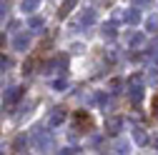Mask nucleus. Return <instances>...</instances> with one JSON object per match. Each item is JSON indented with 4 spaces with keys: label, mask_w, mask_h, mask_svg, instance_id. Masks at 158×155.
Wrapping results in <instances>:
<instances>
[{
    "label": "nucleus",
    "mask_w": 158,
    "mask_h": 155,
    "mask_svg": "<svg viewBox=\"0 0 158 155\" xmlns=\"http://www.w3.org/2000/svg\"><path fill=\"white\" fill-rule=\"evenodd\" d=\"M33 145H35V150H45V148H50V145H53V135H50V133H43V130H38L35 138H33Z\"/></svg>",
    "instance_id": "nucleus-2"
},
{
    "label": "nucleus",
    "mask_w": 158,
    "mask_h": 155,
    "mask_svg": "<svg viewBox=\"0 0 158 155\" xmlns=\"http://www.w3.org/2000/svg\"><path fill=\"white\" fill-rule=\"evenodd\" d=\"M133 138H135L138 145H146V143H148V135L143 133V128H135V130H133Z\"/></svg>",
    "instance_id": "nucleus-13"
},
{
    "label": "nucleus",
    "mask_w": 158,
    "mask_h": 155,
    "mask_svg": "<svg viewBox=\"0 0 158 155\" xmlns=\"http://www.w3.org/2000/svg\"><path fill=\"white\" fill-rule=\"evenodd\" d=\"M0 65H3V68H10V60H8V58L3 55V58H0Z\"/></svg>",
    "instance_id": "nucleus-22"
},
{
    "label": "nucleus",
    "mask_w": 158,
    "mask_h": 155,
    "mask_svg": "<svg viewBox=\"0 0 158 155\" xmlns=\"http://www.w3.org/2000/svg\"><path fill=\"white\" fill-rule=\"evenodd\" d=\"M75 3H78V0H63V5H60V10H58V15H60V18H65V15L75 8Z\"/></svg>",
    "instance_id": "nucleus-11"
},
{
    "label": "nucleus",
    "mask_w": 158,
    "mask_h": 155,
    "mask_svg": "<svg viewBox=\"0 0 158 155\" xmlns=\"http://www.w3.org/2000/svg\"><path fill=\"white\" fill-rule=\"evenodd\" d=\"M38 3H40V0H23V10L25 13H33L38 8Z\"/></svg>",
    "instance_id": "nucleus-16"
},
{
    "label": "nucleus",
    "mask_w": 158,
    "mask_h": 155,
    "mask_svg": "<svg viewBox=\"0 0 158 155\" xmlns=\"http://www.w3.org/2000/svg\"><path fill=\"white\" fill-rule=\"evenodd\" d=\"M23 98V88L20 85H13V88H8V93H5V105H13V103H18Z\"/></svg>",
    "instance_id": "nucleus-4"
},
{
    "label": "nucleus",
    "mask_w": 158,
    "mask_h": 155,
    "mask_svg": "<svg viewBox=\"0 0 158 155\" xmlns=\"http://www.w3.org/2000/svg\"><path fill=\"white\" fill-rule=\"evenodd\" d=\"M135 5H146V8H151V0H133Z\"/></svg>",
    "instance_id": "nucleus-21"
},
{
    "label": "nucleus",
    "mask_w": 158,
    "mask_h": 155,
    "mask_svg": "<svg viewBox=\"0 0 158 155\" xmlns=\"http://www.w3.org/2000/svg\"><path fill=\"white\" fill-rule=\"evenodd\" d=\"M23 145H25V135H20V138L15 140V145H13V148H15V153H23Z\"/></svg>",
    "instance_id": "nucleus-18"
},
{
    "label": "nucleus",
    "mask_w": 158,
    "mask_h": 155,
    "mask_svg": "<svg viewBox=\"0 0 158 155\" xmlns=\"http://www.w3.org/2000/svg\"><path fill=\"white\" fill-rule=\"evenodd\" d=\"M156 148H158V140H156Z\"/></svg>",
    "instance_id": "nucleus-25"
},
{
    "label": "nucleus",
    "mask_w": 158,
    "mask_h": 155,
    "mask_svg": "<svg viewBox=\"0 0 158 155\" xmlns=\"http://www.w3.org/2000/svg\"><path fill=\"white\" fill-rule=\"evenodd\" d=\"M13 45H15V50H28V45H30V35H25V33L15 35V38H13Z\"/></svg>",
    "instance_id": "nucleus-8"
},
{
    "label": "nucleus",
    "mask_w": 158,
    "mask_h": 155,
    "mask_svg": "<svg viewBox=\"0 0 158 155\" xmlns=\"http://www.w3.org/2000/svg\"><path fill=\"white\" fill-rule=\"evenodd\" d=\"M115 20H126V23H131V25H138V23H141V13H138V10L115 13Z\"/></svg>",
    "instance_id": "nucleus-3"
},
{
    "label": "nucleus",
    "mask_w": 158,
    "mask_h": 155,
    "mask_svg": "<svg viewBox=\"0 0 158 155\" xmlns=\"http://www.w3.org/2000/svg\"><path fill=\"white\" fill-rule=\"evenodd\" d=\"M101 35H103V40H113V38L118 35V30H115V23H108V25H103Z\"/></svg>",
    "instance_id": "nucleus-9"
},
{
    "label": "nucleus",
    "mask_w": 158,
    "mask_h": 155,
    "mask_svg": "<svg viewBox=\"0 0 158 155\" xmlns=\"http://www.w3.org/2000/svg\"><path fill=\"white\" fill-rule=\"evenodd\" d=\"M143 43H146V35H143V33H135V35L131 38V45H133V48H141Z\"/></svg>",
    "instance_id": "nucleus-15"
},
{
    "label": "nucleus",
    "mask_w": 158,
    "mask_h": 155,
    "mask_svg": "<svg viewBox=\"0 0 158 155\" xmlns=\"http://www.w3.org/2000/svg\"><path fill=\"white\" fill-rule=\"evenodd\" d=\"M65 65H68V63H65V58H55V60H50V63H45V65H43V73H48V75H50V73L63 70Z\"/></svg>",
    "instance_id": "nucleus-5"
},
{
    "label": "nucleus",
    "mask_w": 158,
    "mask_h": 155,
    "mask_svg": "<svg viewBox=\"0 0 158 155\" xmlns=\"http://www.w3.org/2000/svg\"><path fill=\"white\" fill-rule=\"evenodd\" d=\"M146 30L148 33H156L158 30V15H151L148 20H146Z\"/></svg>",
    "instance_id": "nucleus-14"
},
{
    "label": "nucleus",
    "mask_w": 158,
    "mask_h": 155,
    "mask_svg": "<svg viewBox=\"0 0 158 155\" xmlns=\"http://www.w3.org/2000/svg\"><path fill=\"white\" fill-rule=\"evenodd\" d=\"M153 115H156V118H158V98L153 100Z\"/></svg>",
    "instance_id": "nucleus-23"
},
{
    "label": "nucleus",
    "mask_w": 158,
    "mask_h": 155,
    "mask_svg": "<svg viewBox=\"0 0 158 155\" xmlns=\"http://www.w3.org/2000/svg\"><path fill=\"white\" fill-rule=\"evenodd\" d=\"M28 28H30V33H43V28H45V20H43V18H30Z\"/></svg>",
    "instance_id": "nucleus-10"
},
{
    "label": "nucleus",
    "mask_w": 158,
    "mask_h": 155,
    "mask_svg": "<svg viewBox=\"0 0 158 155\" xmlns=\"http://www.w3.org/2000/svg\"><path fill=\"white\" fill-rule=\"evenodd\" d=\"M121 130H123V120L121 118H108L106 120V133L108 135H118Z\"/></svg>",
    "instance_id": "nucleus-6"
},
{
    "label": "nucleus",
    "mask_w": 158,
    "mask_h": 155,
    "mask_svg": "<svg viewBox=\"0 0 158 155\" xmlns=\"http://www.w3.org/2000/svg\"><path fill=\"white\" fill-rule=\"evenodd\" d=\"M151 53H158V40H153V43H151Z\"/></svg>",
    "instance_id": "nucleus-24"
},
{
    "label": "nucleus",
    "mask_w": 158,
    "mask_h": 155,
    "mask_svg": "<svg viewBox=\"0 0 158 155\" xmlns=\"http://www.w3.org/2000/svg\"><path fill=\"white\" fill-rule=\"evenodd\" d=\"M121 85H123L121 80H113V83H110V88H113V93H118V88H121Z\"/></svg>",
    "instance_id": "nucleus-20"
},
{
    "label": "nucleus",
    "mask_w": 158,
    "mask_h": 155,
    "mask_svg": "<svg viewBox=\"0 0 158 155\" xmlns=\"http://www.w3.org/2000/svg\"><path fill=\"white\" fill-rule=\"evenodd\" d=\"M65 88H68L65 78H63V80H55V83H53V90H65Z\"/></svg>",
    "instance_id": "nucleus-19"
},
{
    "label": "nucleus",
    "mask_w": 158,
    "mask_h": 155,
    "mask_svg": "<svg viewBox=\"0 0 158 155\" xmlns=\"http://www.w3.org/2000/svg\"><path fill=\"white\" fill-rule=\"evenodd\" d=\"M95 23V10H85L81 15V25H93Z\"/></svg>",
    "instance_id": "nucleus-12"
},
{
    "label": "nucleus",
    "mask_w": 158,
    "mask_h": 155,
    "mask_svg": "<svg viewBox=\"0 0 158 155\" xmlns=\"http://www.w3.org/2000/svg\"><path fill=\"white\" fill-rule=\"evenodd\" d=\"M126 90H128L131 103L138 105V103H141V98H143V75H141V73L131 75V78H128V83H126Z\"/></svg>",
    "instance_id": "nucleus-1"
},
{
    "label": "nucleus",
    "mask_w": 158,
    "mask_h": 155,
    "mask_svg": "<svg viewBox=\"0 0 158 155\" xmlns=\"http://www.w3.org/2000/svg\"><path fill=\"white\" fill-rule=\"evenodd\" d=\"M60 123H65V108H53L48 125H50V128H55V125H60Z\"/></svg>",
    "instance_id": "nucleus-7"
},
{
    "label": "nucleus",
    "mask_w": 158,
    "mask_h": 155,
    "mask_svg": "<svg viewBox=\"0 0 158 155\" xmlns=\"http://www.w3.org/2000/svg\"><path fill=\"white\" fill-rule=\"evenodd\" d=\"M60 153H63V155H78V153H81V148H75V145H68V148H63Z\"/></svg>",
    "instance_id": "nucleus-17"
}]
</instances>
